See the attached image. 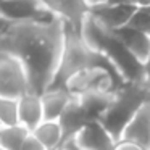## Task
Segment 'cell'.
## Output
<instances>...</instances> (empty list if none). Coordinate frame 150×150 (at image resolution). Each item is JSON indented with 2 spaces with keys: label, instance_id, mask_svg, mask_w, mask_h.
<instances>
[{
  "label": "cell",
  "instance_id": "cb8c5ba5",
  "mask_svg": "<svg viewBox=\"0 0 150 150\" xmlns=\"http://www.w3.org/2000/svg\"><path fill=\"white\" fill-rule=\"evenodd\" d=\"M136 7H150V0H132Z\"/></svg>",
  "mask_w": 150,
  "mask_h": 150
},
{
  "label": "cell",
  "instance_id": "7c38bea8",
  "mask_svg": "<svg viewBox=\"0 0 150 150\" xmlns=\"http://www.w3.org/2000/svg\"><path fill=\"white\" fill-rule=\"evenodd\" d=\"M121 139L134 142L144 150H150V100L137 110L126 126Z\"/></svg>",
  "mask_w": 150,
  "mask_h": 150
},
{
  "label": "cell",
  "instance_id": "30bf717a",
  "mask_svg": "<svg viewBox=\"0 0 150 150\" xmlns=\"http://www.w3.org/2000/svg\"><path fill=\"white\" fill-rule=\"evenodd\" d=\"M89 121L91 120H89L87 113H86L84 107L81 105L79 98L76 97V95H73L71 100L68 102V105L65 107L63 113L60 115V118H58L60 127H62V132H63L62 145L65 142H68L69 139H74L79 134V131H81Z\"/></svg>",
  "mask_w": 150,
  "mask_h": 150
},
{
  "label": "cell",
  "instance_id": "9a60e30c",
  "mask_svg": "<svg viewBox=\"0 0 150 150\" xmlns=\"http://www.w3.org/2000/svg\"><path fill=\"white\" fill-rule=\"evenodd\" d=\"M78 98L81 102V105L84 107L89 120H100L113 102L115 92L97 89V91H89L86 94L78 95Z\"/></svg>",
  "mask_w": 150,
  "mask_h": 150
},
{
  "label": "cell",
  "instance_id": "5bb4252c",
  "mask_svg": "<svg viewBox=\"0 0 150 150\" xmlns=\"http://www.w3.org/2000/svg\"><path fill=\"white\" fill-rule=\"evenodd\" d=\"M18 107H20V123L29 131H33L37 124L44 121L42 98L39 94L28 92L21 95L18 98Z\"/></svg>",
  "mask_w": 150,
  "mask_h": 150
},
{
  "label": "cell",
  "instance_id": "f1b7e54d",
  "mask_svg": "<svg viewBox=\"0 0 150 150\" xmlns=\"http://www.w3.org/2000/svg\"><path fill=\"white\" fill-rule=\"evenodd\" d=\"M147 8H149V10H150V7H147Z\"/></svg>",
  "mask_w": 150,
  "mask_h": 150
},
{
  "label": "cell",
  "instance_id": "d4e9b609",
  "mask_svg": "<svg viewBox=\"0 0 150 150\" xmlns=\"http://www.w3.org/2000/svg\"><path fill=\"white\" fill-rule=\"evenodd\" d=\"M108 0H87V4H89V7H95V5H103V4H107Z\"/></svg>",
  "mask_w": 150,
  "mask_h": 150
},
{
  "label": "cell",
  "instance_id": "ac0fdd59",
  "mask_svg": "<svg viewBox=\"0 0 150 150\" xmlns=\"http://www.w3.org/2000/svg\"><path fill=\"white\" fill-rule=\"evenodd\" d=\"M29 132L31 131L21 123L13 126H0V145L7 150H21Z\"/></svg>",
  "mask_w": 150,
  "mask_h": 150
},
{
  "label": "cell",
  "instance_id": "f546056e",
  "mask_svg": "<svg viewBox=\"0 0 150 150\" xmlns=\"http://www.w3.org/2000/svg\"><path fill=\"white\" fill-rule=\"evenodd\" d=\"M0 126H2V124H0Z\"/></svg>",
  "mask_w": 150,
  "mask_h": 150
},
{
  "label": "cell",
  "instance_id": "603a6c76",
  "mask_svg": "<svg viewBox=\"0 0 150 150\" xmlns=\"http://www.w3.org/2000/svg\"><path fill=\"white\" fill-rule=\"evenodd\" d=\"M144 84L150 89V55L144 62Z\"/></svg>",
  "mask_w": 150,
  "mask_h": 150
},
{
  "label": "cell",
  "instance_id": "d6986e66",
  "mask_svg": "<svg viewBox=\"0 0 150 150\" xmlns=\"http://www.w3.org/2000/svg\"><path fill=\"white\" fill-rule=\"evenodd\" d=\"M18 123H20L18 98L0 97V124L2 126H13Z\"/></svg>",
  "mask_w": 150,
  "mask_h": 150
},
{
  "label": "cell",
  "instance_id": "83f0119b",
  "mask_svg": "<svg viewBox=\"0 0 150 150\" xmlns=\"http://www.w3.org/2000/svg\"><path fill=\"white\" fill-rule=\"evenodd\" d=\"M0 150H7V149H4V147H2V145H0Z\"/></svg>",
  "mask_w": 150,
  "mask_h": 150
},
{
  "label": "cell",
  "instance_id": "7a4b0ae2",
  "mask_svg": "<svg viewBox=\"0 0 150 150\" xmlns=\"http://www.w3.org/2000/svg\"><path fill=\"white\" fill-rule=\"evenodd\" d=\"M94 66L103 68L110 73L115 81L116 91L127 82L123 78V74L118 71V68L111 63V60L102 50L92 49L84 40L79 31L69 28L65 23V44H63L62 58H60L58 68H57V73L49 89H65L66 82L74 74H78L82 69L94 68Z\"/></svg>",
  "mask_w": 150,
  "mask_h": 150
},
{
  "label": "cell",
  "instance_id": "277c9868",
  "mask_svg": "<svg viewBox=\"0 0 150 150\" xmlns=\"http://www.w3.org/2000/svg\"><path fill=\"white\" fill-rule=\"evenodd\" d=\"M100 50L111 60V63L118 68L126 81L144 82V62L137 58L111 29L102 40Z\"/></svg>",
  "mask_w": 150,
  "mask_h": 150
},
{
  "label": "cell",
  "instance_id": "5b68a950",
  "mask_svg": "<svg viewBox=\"0 0 150 150\" xmlns=\"http://www.w3.org/2000/svg\"><path fill=\"white\" fill-rule=\"evenodd\" d=\"M28 92L29 82L23 63L11 53L0 50V97L20 98Z\"/></svg>",
  "mask_w": 150,
  "mask_h": 150
},
{
  "label": "cell",
  "instance_id": "7402d4cb",
  "mask_svg": "<svg viewBox=\"0 0 150 150\" xmlns=\"http://www.w3.org/2000/svg\"><path fill=\"white\" fill-rule=\"evenodd\" d=\"M115 150H144L142 147L136 145L134 142H129V140H118L116 142V147H115Z\"/></svg>",
  "mask_w": 150,
  "mask_h": 150
},
{
  "label": "cell",
  "instance_id": "ba28073f",
  "mask_svg": "<svg viewBox=\"0 0 150 150\" xmlns=\"http://www.w3.org/2000/svg\"><path fill=\"white\" fill-rule=\"evenodd\" d=\"M81 150H115L116 140L113 139L100 120H91L74 137Z\"/></svg>",
  "mask_w": 150,
  "mask_h": 150
},
{
  "label": "cell",
  "instance_id": "6da1fadb",
  "mask_svg": "<svg viewBox=\"0 0 150 150\" xmlns=\"http://www.w3.org/2000/svg\"><path fill=\"white\" fill-rule=\"evenodd\" d=\"M65 44V21L55 16L49 21H10L0 31V50L23 63L29 92L42 95L50 87Z\"/></svg>",
  "mask_w": 150,
  "mask_h": 150
},
{
  "label": "cell",
  "instance_id": "9c48e42d",
  "mask_svg": "<svg viewBox=\"0 0 150 150\" xmlns=\"http://www.w3.org/2000/svg\"><path fill=\"white\" fill-rule=\"evenodd\" d=\"M42 2L69 28L81 33L82 23L91 11L87 0H42Z\"/></svg>",
  "mask_w": 150,
  "mask_h": 150
},
{
  "label": "cell",
  "instance_id": "2e32d148",
  "mask_svg": "<svg viewBox=\"0 0 150 150\" xmlns=\"http://www.w3.org/2000/svg\"><path fill=\"white\" fill-rule=\"evenodd\" d=\"M73 94L66 89H47L40 98H42L44 120H58L63 113L65 107L71 100Z\"/></svg>",
  "mask_w": 150,
  "mask_h": 150
},
{
  "label": "cell",
  "instance_id": "44dd1931",
  "mask_svg": "<svg viewBox=\"0 0 150 150\" xmlns=\"http://www.w3.org/2000/svg\"><path fill=\"white\" fill-rule=\"evenodd\" d=\"M21 150H47V147L44 145V144L40 142V140L37 139L33 132H29V134H28V137L24 139Z\"/></svg>",
  "mask_w": 150,
  "mask_h": 150
},
{
  "label": "cell",
  "instance_id": "8992f818",
  "mask_svg": "<svg viewBox=\"0 0 150 150\" xmlns=\"http://www.w3.org/2000/svg\"><path fill=\"white\" fill-rule=\"evenodd\" d=\"M0 16L8 21H49L57 15L42 0H0Z\"/></svg>",
  "mask_w": 150,
  "mask_h": 150
},
{
  "label": "cell",
  "instance_id": "8fae6325",
  "mask_svg": "<svg viewBox=\"0 0 150 150\" xmlns=\"http://www.w3.org/2000/svg\"><path fill=\"white\" fill-rule=\"evenodd\" d=\"M136 5L132 4H103L91 7V13L108 29L115 31L129 23L132 13L136 11Z\"/></svg>",
  "mask_w": 150,
  "mask_h": 150
},
{
  "label": "cell",
  "instance_id": "4316f807",
  "mask_svg": "<svg viewBox=\"0 0 150 150\" xmlns=\"http://www.w3.org/2000/svg\"><path fill=\"white\" fill-rule=\"evenodd\" d=\"M55 150H69V149H66V147H58V149H55Z\"/></svg>",
  "mask_w": 150,
  "mask_h": 150
},
{
  "label": "cell",
  "instance_id": "52a82bcc",
  "mask_svg": "<svg viewBox=\"0 0 150 150\" xmlns=\"http://www.w3.org/2000/svg\"><path fill=\"white\" fill-rule=\"evenodd\" d=\"M66 91H69L73 95H81L86 94L89 91H97V89H102V91H113L116 92V87H115V81L111 78V74L103 68H98V66H94V68H87L79 71L78 74H74L65 86Z\"/></svg>",
  "mask_w": 150,
  "mask_h": 150
},
{
  "label": "cell",
  "instance_id": "e0dca14e",
  "mask_svg": "<svg viewBox=\"0 0 150 150\" xmlns=\"http://www.w3.org/2000/svg\"><path fill=\"white\" fill-rule=\"evenodd\" d=\"M31 132L47 147V150H55L62 145L63 132H62L58 120H44Z\"/></svg>",
  "mask_w": 150,
  "mask_h": 150
},
{
  "label": "cell",
  "instance_id": "3957f363",
  "mask_svg": "<svg viewBox=\"0 0 150 150\" xmlns=\"http://www.w3.org/2000/svg\"><path fill=\"white\" fill-rule=\"evenodd\" d=\"M149 100L150 89L142 81H127L115 92L113 102L100 118V121L116 142L121 140L124 129L132 120V116L137 113V110Z\"/></svg>",
  "mask_w": 150,
  "mask_h": 150
},
{
  "label": "cell",
  "instance_id": "4fadbf2b",
  "mask_svg": "<svg viewBox=\"0 0 150 150\" xmlns=\"http://www.w3.org/2000/svg\"><path fill=\"white\" fill-rule=\"evenodd\" d=\"M113 33L120 37V40L137 57V58L145 62L147 57L150 55V36L149 34L142 33V31L129 26V24L118 28Z\"/></svg>",
  "mask_w": 150,
  "mask_h": 150
},
{
  "label": "cell",
  "instance_id": "484cf974",
  "mask_svg": "<svg viewBox=\"0 0 150 150\" xmlns=\"http://www.w3.org/2000/svg\"><path fill=\"white\" fill-rule=\"evenodd\" d=\"M8 23H10V21H8V20H5L4 16H0V31H2V29H5Z\"/></svg>",
  "mask_w": 150,
  "mask_h": 150
},
{
  "label": "cell",
  "instance_id": "ffe728a7",
  "mask_svg": "<svg viewBox=\"0 0 150 150\" xmlns=\"http://www.w3.org/2000/svg\"><path fill=\"white\" fill-rule=\"evenodd\" d=\"M127 24L150 36V10L147 7H137Z\"/></svg>",
  "mask_w": 150,
  "mask_h": 150
}]
</instances>
